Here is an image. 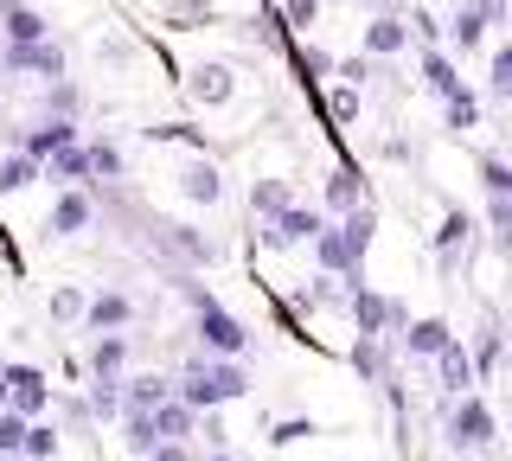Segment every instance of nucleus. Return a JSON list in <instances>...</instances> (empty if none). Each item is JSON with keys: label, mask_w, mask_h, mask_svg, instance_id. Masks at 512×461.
I'll return each mask as SVG.
<instances>
[{"label": "nucleus", "mask_w": 512, "mask_h": 461, "mask_svg": "<svg viewBox=\"0 0 512 461\" xmlns=\"http://www.w3.org/2000/svg\"><path fill=\"white\" fill-rule=\"evenodd\" d=\"M0 385H7V410L20 423H32L45 404H52V378H45L39 365H0Z\"/></svg>", "instance_id": "nucleus-3"}, {"label": "nucleus", "mask_w": 512, "mask_h": 461, "mask_svg": "<svg viewBox=\"0 0 512 461\" xmlns=\"http://www.w3.org/2000/svg\"><path fill=\"white\" fill-rule=\"evenodd\" d=\"M320 231H327V218H320L314 205H288V212H276L263 231H256V244L263 250H295V244H314Z\"/></svg>", "instance_id": "nucleus-4"}, {"label": "nucleus", "mask_w": 512, "mask_h": 461, "mask_svg": "<svg viewBox=\"0 0 512 461\" xmlns=\"http://www.w3.org/2000/svg\"><path fill=\"white\" fill-rule=\"evenodd\" d=\"M39 39H52V26H45L32 7H20V0H13V7L0 13V45H39Z\"/></svg>", "instance_id": "nucleus-16"}, {"label": "nucleus", "mask_w": 512, "mask_h": 461, "mask_svg": "<svg viewBox=\"0 0 512 461\" xmlns=\"http://www.w3.org/2000/svg\"><path fill=\"white\" fill-rule=\"evenodd\" d=\"M0 410H7V385H0Z\"/></svg>", "instance_id": "nucleus-52"}, {"label": "nucleus", "mask_w": 512, "mask_h": 461, "mask_svg": "<svg viewBox=\"0 0 512 461\" xmlns=\"http://www.w3.org/2000/svg\"><path fill=\"white\" fill-rule=\"evenodd\" d=\"M352 372H359V378H384V340H352Z\"/></svg>", "instance_id": "nucleus-34"}, {"label": "nucleus", "mask_w": 512, "mask_h": 461, "mask_svg": "<svg viewBox=\"0 0 512 461\" xmlns=\"http://www.w3.org/2000/svg\"><path fill=\"white\" fill-rule=\"evenodd\" d=\"M39 173H52V180H64V186L90 180V161H84V141H71V148H58V154H52V161H45Z\"/></svg>", "instance_id": "nucleus-27"}, {"label": "nucleus", "mask_w": 512, "mask_h": 461, "mask_svg": "<svg viewBox=\"0 0 512 461\" xmlns=\"http://www.w3.org/2000/svg\"><path fill=\"white\" fill-rule=\"evenodd\" d=\"M128 321H135V301H128L122 289H103V295L84 301V327L90 333H122Z\"/></svg>", "instance_id": "nucleus-11"}, {"label": "nucleus", "mask_w": 512, "mask_h": 461, "mask_svg": "<svg viewBox=\"0 0 512 461\" xmlns=\"http://www.w3.org/2000/svg\"><path fill=\"white\" fill-rule=\"evenodd\" d=\"M301 436H314V423H282L276 429V442H301Z\"/></svg>", "instance_id": "nucleus-49"}, {"label": "nucleus", "mask_w": 512, "mask_h": 461, "mask_svg": "<svg viewBox=\"0 0 512 461\" xmlns=\"http://www.w3.org/2000/svg\"><path fill=\"white\" fill-rule=\"evenodd\" d=\"M212 461H237V455H231V449H212Z\"/></svg>", "instance_id": "nucleus-51"}, {"label": "nucleus", "mask_w": 512, "mask_h": 461, "mask_svg": "<svg viewBox=\"0 0 512 461\" xmlns=\"http://www.w3.org/2000/svg\"><path fill=\"white\" fill-rule=\"evenodd\" d=\"M173 13H180V20H199V13H212V0H173Z\"/></svg>", "instance_id": "nucleus-47"}, {"label": "nucleus", "mask_w": 512, "mask_h": 461, "mask_svg": "<svg viewBox=\"0 0 512 461\" xmlns=\"http://www.w3.org/2000/svg\"><path fill=\"white\" fill-rule=\"evenodd\" d=\"M90 218H96V205L84 186H64V193L52 199V218H45V231L52 237H77V231H90Z\"/></svg>", "instance_id": "nucleus-10"}, {"label": "nucleus", "mask_w": 512, "mask_h": 461, "mask_svg": "<svg viewBox=\"0 0 512 461\" xmlns=\"http://www.w3.org/2000/svg\"><path fill=\"white\" fill-rule=\"evenodd\" d=\"M192 423H199V417H192L186 404H173V397H167V404L154 410V442H186V436H192Z\"/></svg>", "instance_id": "nucleus-26"}, {"label": "nucleus", "mask_w": 512, "mask_h": 461, "mask_svg": "<svg viewBox=\"0 0 512 461\" xmlns=\"http://www.w3.org/2000/svg\"><path fill=\"white\" fill-rule=\"evenodd\" d=\"M84 161H90V180H122V173H128V154H122V141H109V135L84 141Z\"/></svg>", "instance_id": "nucleus-18"}, {"label": "nucleus", "mask_w": 512, "mask_h": 461, "mask_svg": "<svg viewBox=\"0 0 512 461\" xmlns=\"http://www.w3.org/2000/svg\"><path fill=\"white\" fill-rule=\"evenodd\" d=\"M468 231H474V218H468V212H448V218H442V231H436V257H442L448 269H455V257L468 250Z\"/></svg>", "instance_id": "nucleus-24"}, {"label": "nucleus", "mask_w": 512, "mask_h": 461, "mask_svg": "<svg viewBox=\"0 0 512 461\" xmlns=\"http://www.w3.org/2000/svg\"><path fill=\"white\" fill-rule=\"evenodd\" d=\"M122 359H128V340H122V333H96L90 372H96V378H122Z\"/></svg>", "instance_id": "nucleus-23"}, {"label": "nucleus", "mask_w": 512, "mask_h": 461, "mask_svg": "<svg viewBox=\"0 0 512 461\" xmlns=\"http://www.w3.org/2000/svg\"><path fill=\"white\" fill-rule=\"evenodd\" d=\"M327 116H333V129H352V122H359V90L340 84V90L327 97Z\"/></svg>", "instance_id": "nucleus-36"}, {"label": "nucleus", "mask_w": 512, "mask_h": 461, "mask_svg": "<svg viewBox=\"0 0 512 461\" xmlns=\"http://www.w3.org/2000/svg\"><path fill=\"white\" fill-rule=\"evenodd\" d=\"M90 410H96V417H122V378H96V385H90Z\"/></svg>", "instance_id": "nucleus-35"}, {"label": "nucleus", "mask_w": 512, "mask_h": 461, "mask_svg": "<svg viewBox=\"0 0 512 461\" xmlns=\"http://www.w3.org/2000/svg\"><path fill=\"white\" fill-rule=\"evenodd\" d=\"M346 289H340V276H314L308 289H295V308H340Z\"/></svg>", "instance_id": "nucleus-30"}, {"label": "nucleus", "mask_w": 512, "mask_h": 461, "mask_svg": "<svg viewBox=\"0 0 512 461\" xmlns=\"http://www.w3.org/2000/svg\"><path fill=\"white\" fill-rule=\"evenodd\" d=\"M359 205H365V180H359V167H340V173H333V180H327V212H359Z\"/></svg>", "instance_id": "nucleus-20"}, {"label": "nucleus", "mask_w": 512, "mask_h": 461, "mask_svg": "<svg viewBox=\"0 0 512 461\" xmlns=\"http://www.w3.org/2000/svg\"><path fill=\"white\" fill-rule=\"evenodd\" d=\"M500 353H506L500 327H487V333H480V346H474V353H468V359H474V378H480V372H493V365H500Z\"/></svg>", "instance_id": "nucleus-39"}, {"label": "nucleus", "mask_w": 512, "mask_h": 461, "mask_svg": "<svg viewBox=\"0 0 512 461\" xmlns=\"http://www.w3.org/2000/svg\"><path fill=\"white\" fill-rule=\"evenodd\" d=\"M148 461H192V455H186V442H160Z\"/></svg>", "instance_id": "nucleus-48"}, {"label": "nucleus", "mask_w": 512, "mask_h": 461, "mask_svg": "<svg viewBox=\"0 0 512 461\" xmlns=\"http://www.w3.org/2000/svg\"><path fill=\"white\" fill-rule=\"evenodd\" d=\"M365 7H372V13H391V7H397V0H365Z\"/></svg>", "instance_id": "nucleus-50"}, {"label": "nucleus", "mask_w": 512, "mask_h": 461, "mask_svg": "<svg viewBox=\"0 0 512 461\" xmlns=\"http://www.w3.org/2000/svg\"><path fill=\"white\" fill-rule=\"evenodd\" d=\"M52 321H84V295H77V289H58L52 295Z\"/></svg>", "instance_id": "nucleus-42"}, {"label": "nucleus", "mask_w": 512, "mask_h": 461, "mask_svg": "<svg viewBox=\"0 0 512 461\" xmlns=\"http://www.w3.org/2000/svg\"><path fill=\"white\" fill-rule=\"evenodd\" d=\"M442 122H448L455 135L480 129V97H474V90H448V97H442Z\"/></svg>", "instance_id": "nucleus-25"}, {"label": "nucleus", "mask_w": 512, "mask_h": 461, "mask_svg": "<svg viewBox=\"0 0 512 461\" xmlns=\"http://www.w3.org/2000/svg\"><path fill=\"white\" fill-rule=\"evenodd\" d=\"M480 186H487V199H506L512 193V167L500 161V154H487V161H480Z\"/></svg>", "instance_id": "nucleus-37"}, {"label": "nucleus", "mask_w": 512, "mask_h": 461, "mask_svg": "<svg viewBox=\"0 0 512 461\" xmlns=\"http://www.w3.org/2000/svg\"><path fill=\"white\" fill-rule=\"evenodd\" d=\"M71 141H77V129H71V122H58V116H52V122H39V129H32V135L20 141V154H26L32 167H45V161H52L58 148H71Z\"/></svg>", "instance_id": "nucleus-15"}, {"label": "nucleus", "mask_w": 512, "mask_h": 461, "mask_svg": "<svg viewBox=\"0 0 512 461\" xmlns=\"http://www.w3.org/2000/svg\"><path fill=\"white\" fill-rule=\"evenodd\" d=\"M167 397H173V378L148 372V378H128V385H122V410H160Z\"/></svg>", "instance_id": "nucleus-19"}, {"label": "nucleus", "mask_w": 512, "mask_h": 461, "mask_svg": "<svg viewBox=\"0 0 512 461\" xmlns=\"http://www.w3.org/2000/svg\"><path fill=\"white\" fill-rule=\"evenodd\" d=\"M333 71H340V77H346V84H352V90H359V84H365V77H372V65H365V58H346V65H333Z\"/></svg>", "instance_id": "nucleus-45"}, {"label": "nucleus", "mask_w": 512, "mask_h": 461, "mask_svg": "<svg viewBox=\"0 0 512 461\" xmlns=\"http://www.w3.org/2000/svg\"><path fill=\"white\" fill-rule=\"evenodd\" d=\"M186 97L199 103V109H224V103L237 97V71L224 65V58H205V65L186 71Z\"/></svg>", "instance_id": "nucleus-6"}, {"label": "nucleus", "mask_w": 512, "mask_h": 461, "mask_svg": "<svg viewBox=\"0 0 512 461\" xmlns=\"http://www.w3.org/2000/svg\"><path fill=\"white\" fill-rule=\"evenodd\" d=\"M448 39H455L461 52H474V45L487 39V20H480V13H468V7H455V20H448Z\"/></svg>", "instance_id": "nucleus-31"}, {"label": "nucleus", "mask_w": 512, "mask_h": 461, "mask_svg": "<svg viewBox=\"0 0 512 461\" xmlns=\"http://www.w3.org/2000/svg\"><path fill=\"white\" fill-rule=\"evenodd\" d=\"M295 205V193H288V180H250V218H276V212H288Z\"/></svg>", "instance_id": "nucleus-21"}, {"label": "nucleus", "mask_w": 512, "mask_h": 461, "mask_svg": "<svg viewBox=\"0 0 512 461\" xmlns=\"http://www.w3.org/2000/svg\"><path fill=\"white\" fill-rule=\"evenodd\" d=\"M423 90H436V97H448V90H461V77H455V58H448V52H423Z\"/></svg>", "instance_id": "nucleus-29"}, {"label": "nucleus", "mask_w": 512, "mask_h": 461, "mask_svg": "<svg viewBox=\"0 0 512 461\" xmlns=\"http://www.w3.org/2000/svg\"><path fill=\"white\" fill-rule=\"evenodd\" d=\"M320 0H282V26H314Z\"/></svg>", "instance_id": "nucleus-43"}, {"label": "nucleus", "mask_w": 512, "mask_h": 461, "mask_svg": "<svg viewBox=\"0 0 512 461\" xmlns=\"http://www.w3.org/2000/svg\"><path fill=\"white\" fill-rule=\"evenodd\" d=\"M173 186H180V199L186 205H212L224 199V173H218V161H205V154H192V161H180V173H173Z\"/></svg>", "instance_id": "nucleus-7"}, {"label": "nucleus", "mask_w": 512, "mask_h": 461, "mask_svg": "<svg viewBox=\"0 0 512 461\" xmlns=\"http://www.w3.org/2000/svg\"><path fill=\"white\" fill-rule=\"evenodd\" d=\"M122 442L135 455H154L160 442H154V410H122Z\"/></svg>", "instance_id": "nucleus-28"}, {"label": "nucleus", "mask_w": 512, "mask_h": 461, "mask_svg": "<svg viewBox=\"0 0 512 461\" xmlns=\"http://www.w3.org/2000/svg\"><path fill=\"white\" fill-rule=\"evenodd\" d=\"M20 455H32V461H52V455H58V429H52V423H26Z\"/></svg>", "instance_id": "nucleus-32"}, {"label": "nucleus", "mask_w": 512, "mask_h": 461, "mask_svg": "<svg viewBox=\"0 0 512 461\" xmlns=\"http://www.w3.org/2000/svg\"><path fill=\"white\" fill-rule=\"evenodd\" d=\"M244 391H250V378H244V365H237V359H218V365L199 359L180 385H173V404H186L192 417H212L218 404H231V397H244Z\"/></svg>", "instance_id": "nucleus-1"}, {"label": "nucleus", "mask_w": 512, "mask_h": 461, "mask_svg": "<svg viewBox=\"0 0 512 461\" xmlns=\"http://www.w3.org/2000/svg\"><path fill=\"white\" fill-rule=\"evenodd\" d=\"M148 244L167 263H180V269H212L218 263V244H212V237L192 231V225H173V218H154V225H148Z\"/></svg>", "instance_id": "nucleus-2"}, {"label": "nucleus", "mask_w": 512, "mask_h": 461, "mask_svg": "<svg viewBox=\"0 0 512 461\" xmlns=\"http://www.w3.org/2000/svg\"><path fill=\"white\" fill-rule=\"evenodd\" d=\"M0 71H39L64 84V45L58 39H39V45H0Z\"/></svg>", "instance_id": "nucleus-8"}, {"label": "nucleus", "mask_w": 512, "mask_h": 461, "mask_svg": "<svg viewBox=\"0 0 512 461\" xmlns=\"http://www.w3.org/2000/svg\"><path fill=\"white\" fill-rule=\"evenodd\" d=\"M32 180H39V167H32L26 154H7V161H0V193H26Z\"/></svg>", "instance_id": "nucleus-33"}, {"label": "nucleus", "mask_w": 512, "mask_h": 461, "mask_svg": "<svg viewBox=\"0 0 512 461\" xmlns=\"http://www.w3.org/2000/svg\"><path fill=\"white\" fill-rule=\"evenodd\" d=\"M410 26H416V33H423V39H429V52H436V39H442V26H436V20H429V13H410Z\"/></svg>", "instance_id": "nucleus-46"}, {"label": "nucleus", "mask_w": 512, "mask_h": 461, "mask_svg": "<svg viewBox=\"0 0 512 461\" xmlns=\"http://www.w3.org/2000/svg\"><path fill=\"white\" fill-rule=\"evenodd\" d=\"M448 340H455V327H448L442 314H423V321H404V353H410V359H436Z\"/></svg>", "instance_id": "nucleus-13"}, {"label": "nucleus", "mask_w": 512, "mask_h": 461, "mask_svg": "<svg viewBox=\"0 0 512 461\" xmlns=\"http://www.w3.org/2000/svg\"><path fill=\"white\" fill-rule=\"evenodd\" d=\"M359 45H365V58H397L410 45V26L397 20V13H372V26L359 33Z\"/></svg>", "instance_id": "nucleus-12"}, {"label": "nucleus", "mask_w": 512, "mask_h": 461, "mask_svg": "<svg viewBox=\"0 0 512 461\" xmlns=\"http://www.w3.org/2000/svg\"><path fill=\"white\" fill-rule=\"evenodd\" d=\"M468 13H480L487 26H506V0H461Z\"/></svg>", "instance_id": "nucleus-44"}, {"label": "nucleus", "mask_w": 512, "mask_h": 461, "mask_svg": "<svg viewBox=\"0 0 512 461\" xmlns=\"http://www.w3.org/2000/svg\"><path fill=\"white\" fill-rule=\"evenodd\" d=\"M199 340H205V353H218V359H237L250 346V333L237 314H224V308H199Z\"/></svg>", "instance_id": "nucleus-9"}, {"label": "nucleus", "mask_w": 512, "mask_h": 461, "mask_svg": "<svg viewBox=\"0 0 512 461\" xmlns=\"http://www.w3.org/2000/svg\"><path fill=\"white\" fill-rule=\"evenodd\" d=\"M333 231H340V244L352 250V257H365V244H372V231H378V212H372V205H359V212H346Z\"/></svg>", "instance_id": "nucleus-22"}, {"label": "nucleus", "mask_w": 512, "mask_h": 461, "mask_svg": "<svg viewBox=\"0 0 512 461\" xmlns=\"http://www.w3.org/2000/svg\"><path fill=\"white\" fill-rule=\"evenodd\" d=\"M487 90H493V97H512V45H493V65H487Z\"/></svg>", "instance_id": "nucleus-38"}, {"label": "nucleus", "mask_w": 512, "mask_h": 461, "mask_svg": "<svg viewBox=\"0 0 512 461\" xmlns=\"http://www.w3.org/2000/svg\"><path fill=\"white\" fill-rule=\"evenodd\" d=\"M314 257H320V276H340V282L359 276V257H352V250L340 244V231H333V225L314 237Z\"/></svg>", "instance_id": "nucleus-17"}, {"label": "nucleus", "mask_w": 512, "mask_h": 461, "mask_svg": "<svg viewBox=\"0 0 512 461\" xmlns=\"http://www.w3.org/2000/svg\"><path fill=\"white\" fill-rule=\"evenodd\" d=\"M436 378H442V391L474 397V359H468V346H461V340H448L442 353H436Z\"/></svg>", "instance_id": "nucleus-14"}, {"label": "nucleus", "mask_w": 512, "mask_h": 461, "mask_svg": "<svg viewBox=\"0 0 512 461\" xmlns=\"http://www.w3.org/2000/svg\"><path fill=\"white\" fill-rule=\"evenodd\" d=\"M301 71H308V77H333V65H340V58H333V52H320V45H301Z\"/></svg>", "instance_id": "nucleus-41"}, {"label": "nucleus", "mask_w": 512, "mask_h": 461, "mask_svg": "<svg viewBox=\"0 0 512 461\" xmlns=\"http://www.w3.org/2000/svg\"><path fill=\"white\" fill-rule=\"evenodd\" d=\"M493 436H500V423H493L487 397H461L455 417H448V449H487Z\"/></svg>", "instance_id": "nucleus-5"}, {"label": "nucleus", "mask_w": 512, "mask_h": 461, "mask_svg": "<svg viewBox=\"0 0 512 461\" xmlns=\"http://www.w3.org/2000/svg\"><path fill=\"white\" fill-rule=\"evenodd\" d=\"M487 225H493V237H500V250L512 244V199H487Z\"/></svg>", "instance_id": "nucleus-40"}]
</instances>
